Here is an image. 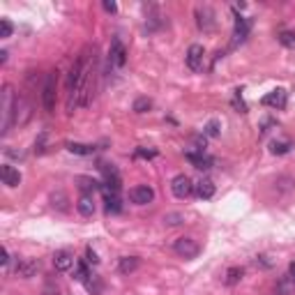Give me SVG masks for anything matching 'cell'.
I'll return each mask as SVG.
<instances>
[{
    "label": "cell",
    "instance_id": "6da1fadb",
    "mask_svg": "<svg viewBox=\"0 0 295 295\" xmlns=\"http://www.w3.org/2000/svg\"><path fill=\"white\" fill-rule=\"evenodd\" d=\"M97 90V58L95 49H86L72 65L67 76V111L83 109L92 104Z\"/></svg>",
    "mask_w": 295,
    "mask_h": 295
},
{
    "label": "cell",
    "instance_id": "7a4b0ae2",
    "mask_svg": "<svg viewBox=\"0 0 295 295\" xmlns=\"http://www.w3.org/2000/svg\"><path fill=\"white\" fill-rule=\"evenodd\" d=\"M14 113H16V97L12 92V86H3L0 92V134H7L14 122Z\"/></svg>",
    "mask_w": 295,
    "mask_h": 295
},
{
    "label": "cell",
    "instance_id": "3957f363",
    "mask_svg": "<svg viewBox=\"0 0 295 295\" xmlns=\"http://www.w3.org/2000/svg\"><path fill=\"white\" fill-rule=\"evenodd\" d=\"M55 88H58V72H49L44 78V88H41V106L46 113L55 111Z\"/></svg>",
    "mask_w": 295,
    "mask_h": 295
},
{
    "label": "cell",
    "instance_id": "277c9868",
    "mask_svg": "<svg viewBox=\"0 0 295 295\" xmlns=\"http://www.w3.org/2000/svg\"><path fill=\"white\" fill-rule=\"evenodd\" d=\"M101 175H104V187H101V189L118 194L120 187H122V180H120L118 168H115L113 164H104V166H101Z\"/></svg>",
    "mask_w": 295,
    "mask_h": 295
},
{
    "label": "cell",
    "instance_id": "5b68a950",
    "mask_svg": "<svg viewBox=\"0 0 295 295\" xmlns=\"http://www.w3.org/2000/svg\"><path fill=\"white\" fill-rule=\"evenodd\" d=\"M173 249H175V254L182 256V258H196L198 251H201L198 242H196V240H192V238H178V240H175V244H173Z\"/></svg>",
    "mask_w": 295,
    "mask_h": 295
},
{
    "label": "cell",
    "instance_id": "8992f818",
    "mask_svg": "<svg viewBox=\"0 0 295 295\" xmlns=\"http://www.w3.org/2000/svg\"><path fill=\"white\" fill-rule=\"evenodd\" d=\"M171 192H173V196H178V198H189L192 192H194V184H192V180H189L187 175L180 173V175H175V178L171 180Z\"/></svg>",
    "mask_w": 295,
    "mask_h": 295
},
{
    "label": "cell",
    "instance_id": "52a82bcc",
    "mask_svg": "<svg viewBox=\"0 0 295 295\" xmlns=\"http://www.w3.org/2000/svg\"><path fill=\"white\" fill-rule=\"evenodd\" d=\"M109 60L113 67H122V65L127 62V49H124V44L120 41V37H113V39H111Z\"/></svg>",
    "mask_w": 295,
    "mask_h": 295
},
{
    "label": "cell",
    "instance_id": "ba28073f",
    "mask_svg": "<svg viewBox=\"0 0 295 295\" xmlns=\"http://www.w3.org/2000/svg\"><path fill=\"white\" fill-rule=\"evenodd\" d=\"M203 60H205V49L201 44H192L187 51V67L192 72H201L203 69Z\"/></svg>",
    "mask_w": 295,
    "mask_h": 295
},
{
    "label": "cell",
    "instance_id": "9c48e42d",
    "mask_svg": "<svg viewBox=\"0 0 295 295\" xmlns=\"http://www.w3.org/2000/svg\"><path fill=\"white\" fill-rule=\"evenodd\" d=\"M129 198H132V203H136V205H148V203H152V198H155V192H152V187H148V184H138V187L129 189Z\"/></svg>",
    "mask_w": 295,
    "mask_h": 295
},
{
    "label": "cell",
    "instance_id": "30bf717a",
    "mask_svg": "<svg viewBox=\"0 0 295 295\" xmlns=\"http://www.w3.org/2000/svg\"><path fill=\"white\" fill-rule=\"evenodd\" d=\"M249 30H251V21H249V18H242V16H238V18H235L233 41H230V46H238V44H242V41L247 39Z\"/></svg>",
    "mask_w": 295,
    "mask_h": 295
},
{
    "label": "cell",
    "instance_id": "8fae6325",
    "mask_svg": "<svg viewBox=\"0 0 295 295\" xmlns=\"http://www.w3.org/2000/svg\"><path fill=\"white\" fill-rule=\"evenodd\" d=\"M37 272H39V263H37V261H32V258H23V261H18V265H16V277L30 279V277H35Z\"/></svg>",
    "mask_w": 295,
    "mask_h": 295
},
{
    "label": "cell",
    "instance_id": "7c38bea8",
    "mask_svg": "<svg viewBox=\"0 0 295 295\" xmlns=\"http://www.w3.org/2000/svg\"><path fill=\"white\" fill-rule=\"evenodd\" d=\"M196 23L201 30H212L215 28V12L210 7H198L196 9Z\"/></svg>",
    "mask_w": 295,
    "mask_h": 295
},
{
    "label": "cell",
    "instance_id": "4fadbf2b",
    "mask_svg": "<svg viewBox=\"0 0 295 295\" xmlns=\"http://www.w3.org/2000/svg\"><path fill=\"white\" fill-rule=\"evenodd\" d=\"M187 161L194 166V168H201V171H207L212 166V157L205 155V152H187Z\"/></svg>",
    "mask_w": 295,
    "mask_h": 295
},
{
    "label": "cell",
    "instance_id": "5bb4252c",
    "mask_svg": "<svg viewBox=\"0 0 295 295\" xmlns=\"http://www.w3.org/2000/svg\"><path fill=\"white\" fill-rule=\"evenodd\" d=\"M0 175H3V182L7 184V187H18V182H21V173L9 164L0 166Z\"/></svg>",
    "mask_w": 295,
    "mask_h": 295
},
{
    "label": "cell",
    "instance_id": "9a60e30c",
    "mask_svg": "<svg viewBox=\"0 0 295 295\" xmlns=\"http://www.w3.org/2000/svg\"><path fill=\"white\" fill-rule=\"evenodd\" d=\"M263 106H272V109H284L286 106V90H272L270 95L263 97Z\"/></svg>",
    "mask_w": 295,
    "mask_h": 295
},
{
    "label": "cell",
    "instance_id": "2e32d148",
    "mask_svg": "<svg viewBox=\"0 0 295 295\" xmlns=\"http://www.w3.org/2000/svg\"><path fill=\"white\" fill-rule=\"evenodd\" d=\"M53 265L58 272H67L74 265V256L69 251H55L53 254Z\"/></svg>",
    "mask_w": 295,
    "mask_h": 295
},
{
    "label": "cell",
    "instance_id": "e0dca14e",
    "mask_svg": "<svg viewBox=\"0 0 295 295\" xmlns=\"http://www.w3.org/2000/svg\"><path fill=\"white\" fill-rule=\"evenodd\" d=\"M30 120V104L21 97H16V113H14V122L18 124H26Z\"/></svg>",
    "mask_w": 295,
    "mask_h": 295
},
{
    "label": "cell",
    "instance_id": "ac0fdd59",
    "mask_svg": "<svg viewBox=\"0 0 295 295\" xmlns=\"http://www.w3.org/2000/svg\"><path fill=\"white\" fill-rule=\"evenodd\" d=\"M104 192V203H106V212L109 215H118L120 210H122V203H120V196L115 192H106V189H101Z\"/></svg>",
    "mask_w": 295,
    "mask_h": 295
},
{
    "label": "cell",
    "instance_id": "d6986e66",
    "mask_svg": "<svg viewBox=\"0 0 295 295\" xmlns=\"http://www.w3.org/2000/svg\"><path fill=\"white\" fill-rule=\"evenodd\" d=\"M76 207H78V212H81L83 217H92V212H95V201H92V194H81Z\"/></svg>",
    "mask_w": 295,
    "mask_h": 295
},
{
    "label": "cell",
    "instance_id": "ffe728a7",
    "mask_svg": "<svg viewBox=\"0 0 295 295\" xmlns=\"http://www.w3.org/2000/svg\"><path fill=\"white\" fill-rule=\"evenodd\" d=\"M138 263H141V261H138L136 256H122V258H120V263H118V270L122 272V275H132V272L138 267Z\"/></svg>",
    "mask_w": 295,
    "mask_h": 295
},
{
    "label": "cell",
    "instance_id": "44dd1931",
    "mask_svg": "<svg viewBox=\"0 0 295 295\" xmlns=\"http://www.w3.org/2000/svg\"><path fill=\"white\" fill-rule=\"evenodd\" d=\"M196 194H198V198H203V201L215 196V184H212V180H201V182L196 184Z\"/></svg>",
    "mask_w": 295,
    "mask_h": 295
},
{
    "label": "cell",
    "instance_id": "7402d4cb",
    "mask_svg": "<svg viewBox=\"0 0 295 295\" xmlns=\"http://www.w3.org/2000/svg\"><path fill=\"white\" fill-rule=\"evenodd\" d=\"M83 284H86L88 293H92V295H101V290H104V284H101V279H99L97 275H92V272H90V277H88Z\"/></svg>",
    "mask_w": 295,
    "mask_h": 295
},
{
    "label": "cell",
    "instance_id": "603a6c76",
    "mask_svg": "<svg viewBox=\"0 0 295 295\" xmlns=\"http://www.w3.org/2000/svg\"><path fill=\"white\" fill-rule=\"evenodd\" d=\"M244 277V270L242 267H228L226 270V277H224V281H226V286H235V284H240V279Z\"/></svg>",
    "mask_w": 295,
    "mask_h": 295
},
{
    "label": "cell",
    "instance_id": "cb8c5ba5",
    "mask_svg": "<svg viewBox=\"0 0 295 295\" xmlns=\"http://www.w3.org/2000/svg\"><path fill=\"white\" fill-rule=\"evenodd\" d=\"M76 184H78V189H81L83 194H92L97 189V182L92 178H86V175H78L76 178Z\"/></svg>",
    "mask_w": 295,
    "mask_h": 295
},
{
    "label": "cell",
    "instance_id": "d4e9b609",
    "mask_svg": "<svg viewBox=\"0 0 295 295\" xmlns=\"http://www.w3.org/2000/svg\"><path fill=\"white\" fill-rule=\"evenodd\" d=\"M277 39H279V44L286 46V49H295V32L293 30H281L279 35H277Z\"/></svg>",
    "mask_w": 295,
    "mask_h": 295
},
{
    "label": "cell",
    "instance_id": "484cf974",
    "mask_svg": "<svg viewBox=\"0 0 295 295\" xmlns=\"http://www.w3.org/2000/svg\"><path fill=\"white\" fill-rule=\"evenodd\" d=\"M67 150L72 152V155H92L95 148L86 145V143H67Z\"/></svg>",
    "mask_w": 295,
    "mask_h": 295
},
{
    "label": "cell",
    "instance_id": "4316f807",
    "mask_svg": "<svg viewBox=\"0 0 295 295\" xmlns=\"http://www.w3.org/2000/svg\"><path fill=\"white\" fill-rule=\"evenodd\" d=\"M290 148H293V143H290V141H275L270 145V152H272V155H286Z\"/></svg>",
    "mask_w": 295,
    "mask_h": 295
},
{
    "label": "cell",
    "instance_id": "83f0119b",
    "mask_svg": "<svg viewBox=\"0 0 295 295\" xmlns=\"http://www.w3.org/2000/svg\"><path fill=\"white\" fill-rule=\"evenodd\" d=\"M134 113H145V111L152 109V99H148V97H138L136 101H134Z\"/></svg>",
    "mask_w": 295,
    "mask_h": 295
},
{
    "label": "cell",
    "instance_id": "f1b7e54d",
    "mask_svg": "<svg viewBox=\"0 0 295 295\" xmlns=\"http://www.w3.org/2000/svg\"><path fill=\"white\" fill-rule=\"evenodd\" d=\"M88 277H90V270H88V265H86V263H78V265H76V272H74V279L83 284Z\"/></svg>",
    "mask_w": 295,
    "mask_h": 295
},
{
    "label": "cell",
    "instance_id": "f546056e",
    "mask_svg": "<svg viewBox=\"0 0 295 295\" xmlns=\"http://www.w3.org/2000/svg\"><path fill=\"white\" fill-rule=\"evenodd\" d=\"M14 26L9 23V18H0V39H7L9 35H12Z\"/></svg>",
    "mask_w": 295,
    "mask_h": 295
},
{
    "label": "cell",
    "instance_id": "4dcf8cb0",
    "mask_svg": "<svg viewBox=\"0 0 295 295\" xmlns=\"http://www.w3.org/2000/svg\"><path fill=\"white\" fill-rule=\"evenodd\" d=\"M203 134H205V136H219V122H217V120H210V122L203 127Z\"/></svg>",
    "mask_w": 295,
    "mask_h": 295
},
{
    "label": "cell",
    "instance_id": "1f68e13d",
    "mask_svg": "<svg viewBox=\"0 0 295 295\" xmlns=\"http://www.w3.org/2000/svg\"><path fill=\"white\" fill-rule=\"evenodd\" d=\"M134 157L136 159H152V157H157V150H148V148H136V152H134Z\"/></svg>",
    "mask_w": 295,
    "mask_h": 295
},
{
    "label": "cell",
    "instance_id": "d6a6232c",
    "mask_svg": "<svg viewBox=\"0 0 295 295\" xmlns=\"http://www.w3.org/2000/svg\"><path fill=\"white\" fill-rule=\"evenodd\" d=\"M164 221L168 226H178V224H182V215H178V212H173V215H166Z\"/></svg>",
    "mask_w": 295,
    "mask_h": 295
},
{
    "label": "cell",
    "instance_id": "836d02e7",
    "mask_svg": "<svg viewBox=\"0 0 295 295\" xmlns=\"http://www.w3.org/2000/svg\"><path fill=\"white\" fill-rule=\"evenodd\" d=\"M86 256H88V263H92V265H97V263H99V256L95 254V249H92V247L86 249Z\"/></svg>",
    "mask_w": 295,
    "mask_h": 295
},
{
    "label": "cell",
    "instance_id": "e575fe53",
    "mask_svg": "<svg viewBox=\"0 0 295 295\" xmlns=\"http://www.w3.org/2000/svg\"><path fill=\"white\" fill-rule=\"evenodd\" d=\"M104 9H106V12H111V14H113L115 9H118V5H115L113 0H104Z\"/></svg>",
    "mask_w": 295,
    "mask_h": 295
},
{
    "label": "cell",
    "instance_id": "d590c367",
    "mask_svg": "<svg viewBox=\"0 0 295 295\" xmlns=\"http://www.w3.org/2000/svg\"><path fill=\"white\" fill-rule=\"evenodd\" d=\"M288 279H290V281H293V284H295V261H293V263H290V265H288Z\"/></svg>",
    "mask_w": 295,
    "mask_h": 295
},
{
    "label": "cell",
    "instance_id": "8d00e7d4",
    "mask_svg": "<svg viewBox=\"0 0 295 295\" xmlns=\"http://www.w3.org/2000/svg\"><path fill=\"white\" fill-rule=\"evenodd\" d=\"M7 62V51H0V65Z\"/></svg>",
    "mask_w": 295,
    "mask_h": 295
}]
</instances>
